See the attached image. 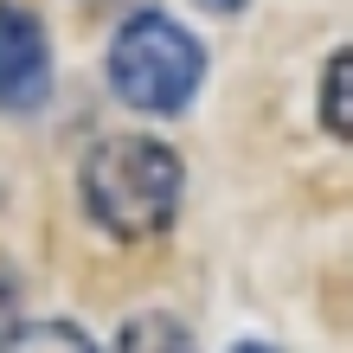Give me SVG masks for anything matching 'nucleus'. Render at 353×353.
<instances>
[{"instance_id": "6e6552de", "label": "nucleus", "mask_w": 353, "mask_h": 353, "mask_svg": "<svg viewBox=\"0 0 353 353\" xmlns=\"http://www.w3.org/2000/svg\"><path fill=\"white\" fill-rule=\"evenodd\" d=\"M199 7H205V13H238L244 0H199Z\"/></svg>"}, {"instance_id": "7ed1b4c3", "label": "nucleus", "mask_w": 353, "mask_h": 353, "mask_svg": "<svg viewBox=\"0 0 353 353\" xmlns=\"http://www.w3.org/2000/svg\"><path fill=\"white\" fill-rule=\"evenodd\" d=\"M52 97V39L32 7L0 0V110L32 116Z\"/></svg>"}, {"instance_id": "20e7f679", "label": "nucleus", "mask_w": 353, "mask_h": 353, "mask_svg": "<svg viewBox=\"0 0 353 353\" xmlns=\"http://www.w3.org/2000/svg\"><path fill=\"white\" fill-rule=\"evenodd\" d=\"M110 353H199L193 334L174 321V315H161V308H148V315H129L116 327V347Z\"/></svg>"}, {"instance_id": "39448f33", "label": "nucleus", "mask_w": 353, "mask_h": 353, "mask_svg": "<svg viewBox=\"0 0 353 353\" xmlns=\"http://www.w3.org/2000/svg\"><path fill=\"white\" fill-rule=\"evenodd\" d=\"M0 353H97V341L77 321H19L0 341Z\"/></svg>"}, {"instance_id": "f03ea898", "label": "nucleus", "mask_w": 353, "mask_h": 353, "mask_svg": "<svg viewBox=\"0 0 353 353\" xmlns=\"http://www.w3.org/2000/svg\"><path fill=\"white\" fill-rule=\"evenodd\" d=\"M205 84V52L199 39L168 19L161 7H141L110 39V90L141 116H180Z\"/></svg>"}, {"instance_id": "f257e3e1", "label": "nucleus", "mask_w": 353, "mask_h": 353, "mask_svg": "<svg viewBox=\"0 0 353 353\" xmlns=\"http://www.w3.org/2000/svg\"><path fill=\"white\" fill-rule=\"evenodd\" d=\"M84 212L122 244L161 238L180 219V193H186V161L154 135H103L84 154Z\"/></svg>"}, {"instance_id": "1a4fd4ad", "label": "nucleus", "mask_w": 353, "mask_h": 353, "mask_svg": "<svg viewBox=\"0 0 353 353\" xmlns=\"http://www.w3.org/2000/svg\"><path fill=\"white\" fill-rule=\"evenodd\" d=\"M238 353H270V347H257V341H244V347H238Z\"/></svg>"}, {"instance_id": "423d86ee", "label": "nucleus", "mask_w": 353, "mask_h": 353, "mask_svg": "<svg viewBox=\"0 0 353 353\" xmlns=\"http://www.w3.org/2000/svg\"><path fill=\"white\" fill-rule=\"evenodd\" d=\"M347 77H353V58L334 52L327 58V71H321V116H327V129H334L341 141L353 135V110H347Z\"/></svg>"}, {"instance_id": "0eeeda50", "label": "nucleus", "mask_w": 353, "mask_h": 353, "mask_svg": "<svg viewBox=\"0 0 353 353\" xmlns=\"http://www.w3.org/2000/svg\"><path fill=\"white\" fill-rule=\"evenodd\" d=\"M19 308H26V283H19V270L0 257V341L19 327Z\"/></svg>"}]
</instances>
